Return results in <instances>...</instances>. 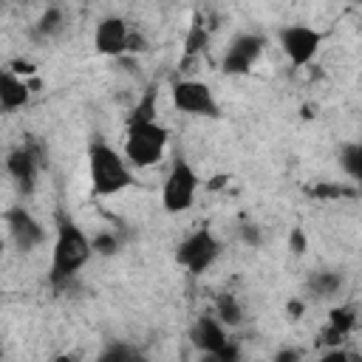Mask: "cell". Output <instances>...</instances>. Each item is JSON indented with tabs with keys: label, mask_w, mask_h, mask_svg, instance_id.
<instances>
[{
	"label": "cell",
	"mask_w": 362,
	"mask_h": 362,
	"mask_svg": "<svg viewBox=\"0 0 362 362\" xmlns=\"http://www.w3.org/2000/svg\"><path fill=\"white\" fill-rule=\"evenodd\" d=\"M90 257H93V249H90V238L85 235V229L65 209H57V215H54V246H51L48 283L54 288L65 286L71 277L79 274V269H85V263Z\"/></svg>",
	"instance_id": "1"
},
{
	"label": "cell",
	"mask_w": 362,
	"mask_h": 362,
	"mask_svg": "<svg viewBox=\"0 0 362 362\" xmlns=\"http://www.w3.org/2000/svg\"><path fill=\"white\" fill-rule=\"evenodd\" d=\"M88 178H90L93 195H99V198L119 195L122 189L133 187V181H136L133 167L127 164L124 153H119L105 139H93L88 144Z\"/></svg>",
	"instance_id": "2"
},
{
	"label": "cell",
	"mask_w": 362,
	"mask_h": 362,
	"mask_svg": "<svg viewBox=\"0 0 362 362\" xmlns=\"http://www.w3.org/2000/svg\"><path fill=\"white\" fill-rule=\"evenodd\" d=\"M170 144V130L158 122V119H147V122H127V133H124V158L130 167L136 170H147L153 164H158L167 153Z\"/></svg>",
	"instance_id": "3"
},
{
	"label": "cell",
	"mask_w": 362,
	"mask_h": 362,
	"mask_svg": "<svg viewBox=\"0 0 362 362\" xmlns=\"http://www.w3.org/2000/svg\"><path fill=\"white\" fill-rule=\"evenodd\" d=\"M198 184H201V178H198L195 167L184 156L173 158V164L167 170V178L161 184V206H164V212L181 215V212L192 209L195 195H198Z\"/></svg>",
	"instance_id": "4"
},
{
	"label": "cell",
	"mask_w": 362,
	"mask_h": 362,
	"mask_svg": "<svg viewBox=\"0 0 362 362\" xmlns=\"http://www.w3.org/2000/svg\"><path fill=\"white\" fill-rule=\"evenodd\" d=\"M221 252H223V243L218 240V235L209 226H198L175 246V263L198 277L215 266Z\"/></svg>",
	"instance_id": "5"
},
{
	"label": "cell",
	"mask_w": 362,
	"mask_h": 362,
	"mask_svg": "<svg viewBox=\"0 0 362 362\" xmlns=\"http://www.w3.org/2000/svg\"><path fill=\"white\" fill-rule=\"evenodd\" d=\"M170 99H173V107L187 113V116L221 119V105L215 99V90L201 79H178V82H173Z\"/></svg>",
	"instance_id": "6"
},
{
	"label": "cell",
	"mask_w": 362,
	"mask_h": 362,
	"mask_svg": "<svg viewBox=\"0 0 362 362\" xmlns=\"http://www.w3.org/2000/svg\"><path fill=\"white\" fill-rule=\"evenodd\" d=\"M189 339L201 354H206L218 362H232V359L240 356L235 342L226 334V325L215 314H201L189 328Z\"/></svg>",
	"instance_id": "7"
},
{
	"label": "cell",
	"mask_w": 362,
	"mask_h": 362,
	"mask_svg": "<svg viewBox=\"0 0 362 362\" xmlns=\"http://www.w3.org/2000/svg\"><path fill=\"white\" fill-rule=\"evenodd\" d=\"M322 40H325V34L305 23H288L277 31V45L294 68H305L317 57Z\"/></svg>",
	"instance_id": "8"
},
{
	"label": "cell",
	"mask_w": 362,
	"mask_h": 362,
	"mask_svg": "<svg viewBox=\"0 0 362 362\" xmlns=\"http://www.w3.org/2000/svg\"><path fill=\"white\" fill-rule=\"evenodd\" d=\"M263 48H266V37H263V34H255V31L238 34V37L226 45V51H223L221 71H223L226 76H246V74L255 68V62L260 59Z\"/></svg>",
	"instance_id": "9"
},
{
	"label": "cell",
	"mask_w": 362,
	"mask_h": 362,
	"mask_svg": "<svg viewBox=\"0 0 362 362\" xmlns=\"http://www.w3.org/2000/svg\"><path fill=\"white\" fill-rule=\"evenodd\" d=\"M3 221H6V229H8L11 243H14L20 252H34L37 246L45 243V229H42V223L31 215L28 206H23V204L8 206L6 215H3Z\"/></svg>",
	"instance_id": "10"
},
{
	"label": "cell",
	"mask_w": 362,
	"mask_h": 362,
	"mask_svg": "<svg viewBox=\"0 0 362 362\" xmlns=\"http://www.w3.org/2000/svg\"><path fill=\"white\" fill-rule=\"evenodd\" d=\"M6 173L14 181L20 195H31L37 187V173H40V150L37 144H20L6 156Z\"/></svg>",
	"instance_id": "11"
},
{
	"label": "cell",
	"mask_w": 362,
	"mask_h": 362,
	"mask_svg": "<svg viewBox=\"0 0 362 362\" xmlns=\"http://www.w3.org/2000/svg\"><path fill=\"white\" fill-rule=\"evenodd\" d=\"M127 45H130V28L122 17L116 14H107L96 23L93 28V48L96 54L102 57H122L127 54Z\"/></svg>",
	"instance_id": "12"
},
{
	"label": "cell",
	"mask_w": 362,
	"mask_h": 362,
	"mask_svg": "<svg viewBox=\"0 0 362 362\" xmlns=\"http://www.w3.org/2000/svg\"><path fill=\"white\" fill-rule=\"evenodd\" d=\"M31 99V88L25 82V76L14 74L8 65L0 68V107L3 110H20L25 107Z\"/></svg>",
	"instance_id": "13"
},
{
	"label": "cell",
	"mask_w": 362,
	"mask_h": 362,
	"mask_svg": "<svg viewBox=\"0 0 362 362\" xmlns=\"http://www.w3.org/2000/svg\"><path fill=\"white\" fill-rule=\"evenodd\" d=\"M345 286V277L339 272H331V269H322V272H314L308 280H305V288L308 294H314L317 300H331L342 291Z\"/></svg>",
	"instance_id": "14"
},
{
	"label": "cell",
	"mask_w": 362,
	"mask_h": 362,
	"mask_svg": "<svg viewBox=\"0 0 362 362\" xmlns=\"http://www.w3.org/2000/svg\"><path fill=\"white\" fill-rule=\"evenodd\" d=\"M356 325V308L354 305H339V308H334L331 311V317H328V328H325V342H342L348 334H351V328Z\"/></svg>",
	"instance_id": "15"
},
{
	"label": "cell",
	"mask_w": 362,
	"mask_h": 362,
	"mask_svg": "<svg viewBox=\"0 0 362 362\" xmlns=\"http://www.w3.org/2000/svg\"><path fill=\"white\" fill-rule=\"evenodd\" d=\"M215 317H218L226 328L240 325V322H243V305H240V300H238L232 291L218 294V300H215Z\"/></svg>",
	"instance_id": "16"
},
{
	"label": "cell",
	"mask_w": 362,
	"mask_h": 362,
	"mask_svg": "<svg viewBox=\"0 0 362 362\" xmlns=\"http://www.w3.org/2000/svg\"><path fill=\"white\" fill-rule=\"evenodd\" d=\"M339 167L351 181L362 178V144L359 141H345L339 147Z\"/></svg>",
	"instance_id": "17"
},
{
	"label": "cell",
	"mask_w": 362,
	"mask_h": 362,
	"mask_svg": "<svg viewBox=\"0 0 362 362\" xmlns=\"http://www.w3.org/2000/svg\"><path fill=\"white\" fill-rule=\"evenodd\" d=\"M62 25H65V11H62L59 6H48V8L40 14L34 31H37L40 37H54V34L62 31Z\"/></svg>",
	"instance_id": "18"
},
{
	"label": "cell",
	"mask_w": 362,
	"mask_h": 362,
	"mask_svg": "<svg viewBox=\"0 0 362 362\" xmlns=\"http://www.w3.org/2000/svg\"><path fill=\"white\" fill-rule=\"evenodd\" d=\"M156 93H158L156 88H147V90L141 93V99L133 105L127 122H147V119H156V113H158V107H156Z\"/></svg>",
	"instance_id": "19"
},
{
	"label": "cell",
	"mask_w": 362,
	"mask_h": 362,
	"mask_svg": "<svg viewBox=\"0 0 362 362\" xmlns=\"http://www.w3.org/2000/svg\"><path fill=\"white\" fill-rule=\"evenodd\" d=\"M238 235H240V243H246L249 249H260V246H263V229H260L257 223H252V221L240 223Z\"/></svg>",
	"instance_id": "20"
},
{
	"label": "cell",
	"mask_w": 362,
	"mask_h": 362,
	"mask_svg": "<svg viewBox=\"0 0 362 362\" xmlns=\"http://www.w3.org/2000/svg\"><path fill=\"white\" fill-rule=\"evenodd\" d=\"M99 359H113V362L139 359V351H136V348H130V345H124V342H113L110 348H105V351H102V356H99Z\"/></svg>",
	"instance_id": "21"
},
{
	"label": "cell",
	"mask_w": 362,
	"mask_h": 362,
	"mask_svg": "<svg viewBox=\"0 0 362 362\" xmlns=\"http://www.w3.org/2000/svg\"><path fill=\"white\" fill-rule=\"evenodd\" d=\"M90 249H93V255H113L119 249V240L110 232H99L96 238H90Z\"/></svg>",
	"instance_id": "22"
},
{
	"label": "cell",
	"mask_w": 362,
	"mask_h": 362,
	"mask_svg": "<svg viewBox=\"0 0 362 362\" xmlns=\"http://www.w3.org/2000/svg\"><path fill=\"white\" fill-rule=\"evenodd\" d=\"M311 195H320V198H342V195H356V189L354 187H331V184H325V187H314Z\"/></svg>",
	"instance_id": "23"
},
{
	"label": "cell",
	"mask_w": 362,
	"mask_h": 362,
	"mask_svg": "<svg viewBox=\"0 0 362 362\" xmlns=\"http://www.w3.org/2000/svg\"><path fill=\"white\" fill-rule=\"evenodd\" d=\"M201 45H206V34H204V31H201V28L195 25V28H192V34L187 37V54L192 57V54H195V51H198Z\"/></svg>",
	"instance_id": "24"
},
{
	"label": "cell",
	"mask_w": 362,
	"mask_h": 362,
	"mask_svg": "<svg viewBox=\"0 0 362 362\" xmlns=\"http://www.w3.org/2000/svg\"><path fill=\"white\" fill-rule=\"evenodd\" d=\"M291 252H305V235H303V229L300 226H294V232H291Z\"/></svg>",
	"instance_id": "25"
},
{
	"label": "cell",
	"mask_w": 362,
	"mask_h": 362,
	"mask_svg": "<svg viewBox=\"0 0 362 362\" xmlns=\"http://www.w3.org/2000/svg\"><path fill=\"white\" fill-rule=\"evenodd\" d=\"M294 359H300V351H294V348H283L274 354V362H294Z\"/></svg>",
	"instance_id": "26"
},
{
	"label": "cell",
	"mask_w": 362,
	"mask_h": 362,
	"mask_svg": "<svg viewBox=\"0 0 362 362\" xmlns=\"http://www.w3.org/2000/svg\"><path fill=\"white\" fill-rule=\"evenodd\" d=\"M288 314L300 317V314H303V303H294V300H291V303H288Z\"/></svg>",
	"instance_id": "27"
},
{
	"label": "cell",
	"mask_w": 362,
	"mask_h": 362,
	"mask_svg": "<svg viewBox=\"0 0 362 362\" xmlns=\"http://www.w3.org/2000/svg\"><path fill=\"white\" fill-rule=\"evenodd\" d=\"M0 356H3V348H0Z\"/></svg>",
	"instance_id": "28"
}]
</instances>
